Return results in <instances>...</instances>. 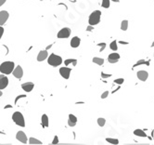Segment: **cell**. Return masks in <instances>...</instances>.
I'll list each match as a JSON object with an SVG mask.
<instances>
[{
  "label": "cell",
  "instance_id": "60d3db41",
  "mask_svg": "<svg viewBox=\"0 0 154 145\" xmlns=\"http://www.w3.org/2000/svg\"><path fill=\"white\" fill-rule=\"evenodd\" d=\"M2 96V91H1V89H0V97Z\"/></svg>",
  "mask_w": 154,
  "mask_h": 145
},
{
  "label": "cell",
  "instance_id": "2e32d148",
  "mask_svg": "<svg viewBox=\"0 0 154 145\" xmlns=\"http://www.w3.org/2000/svg\"><path fill=\"white\" fill-rule=\"evenodd\" d=\"M76 122H77V117L75 115H73L72 114L69 115V120H68V125L70 126H76Z\"/></svg>",
  "mask_w": 154,
  "mask_h": 145
},
{
  "label": "cell",
  "instance_id": "8fae6325",
  "mask_svg": "<svg viewBox=\"0 0 154 145\" xmlns=\"http://www.w3.org/2000/svg\"><path fill=\"white\" fill-rule=\"evenodd\" d=\"M119 60H120V55L116 52L111 53V54L109 55V57H108V62L110 63H116L118 62Z\"/></svg>",
  "mask_w": 154,
  "mask_h": 145
},
{
  "label": "cell",
  "instance_id": "30bf717a",
  "mask_svg": "<svg viewBox=\"0 0 154 145\" xmlns=\"http://www.w3.org/2000/svg\"><path fill=\"white\" fill-rule=\"evenodd\" d=\"M9 85V79L8 77L3 75H0V89H4Z\"/></svg>",
  "mask_w": 154,
  "mask_h": 145
},
{
  "label": "cell",
  "instance_id": "44dd1931",
  "mask_svg": "<svg viewBox=\"0 0 154 145\" xmlns=\"http://www.w3.org/2000/svg\"><path fill=\"white\" fill-rule=\"evenodd\" d=\"M92 62H93L94 63H96V64H97V65H103L104 60H103V59H101V58L95 57V58H93Z\"/></svg>",
  "mask_w": 154,
  "mask_h": 145
},
{
  "label": "cell",
  "instance_id": "3957f363",
  "mask_svg": "<svg viewBox=\"0 0 154 145\" xmlns=\"http://www.w3.org/2000/svg\"><path fill=\"white\" fill-rule=\"evenodd\" d=\"M47 63L53 67H57L59 66L62 63V58L61 56H58L56 54H51L49 55V57L47 59Z\"/></svg>",
  "mask_w": 154,
  "mask_h": 145
},
{
  "label": "cell",
  "instance_id": "d6986e66",
  "mask_svg": "<svg viewBox=\"0 0 154 145\" xmlns=\"http://www.w3.org/2000/svg\"><path fill=\"white\" fill-rule=\"evenodd\" d=\"M128 21L127 20H124L122 21L121 23V30L122 31H126L128 29Z\"/></svg>",
  "mask_w": 154,
  "mask_h": 145
},
{
  "label": "cell",
  "instance_id": "836d02e7",
  "mask_svg": "<svg viewBox=\"0 0 154 145\" xmlns=\"http://www.w3.org/2000/svg\"><path fill=\"white\" fill-rule=\"evenodd\" d=\"M3 34H4V28H3L2 26H0V39H1Z\"/></svg>",
  "mask_w": 154,
  "mask_h": 145
},
{
  "label": "cell",
  "instance_id": "5b68a950",
  "mask_svg": "<svg viewBox=\"0 0 154 145\" xmlns=\"http://www.w3.org/2000/svg\"><path fill=\"white\" fill-rule=\"evenodd\" d=\"M70 35H71V29L68 27H64L62 29L59 30V32L58 33V38H68Z\"/></svg>",
  "mask_w": 154,
  "mask_h": 145
},
{
  "label": "cell",
  "instance_id": "7a4b0ae2",
  "mask_svg": "<svg viewBox=\"0 0 154 145\" xmlns=\"http://www.w3.org/2000/svg\"><path fill=\"white\" fill-rule=\"evenodd\" d=\"M14 66L15 64L13 62H5L0 65V72L4 75H9V73H13Z\"/></svg>",
  "mask_w": 154,
  "mask_h": 145
},
{
  "label": "cell",
  "instance_id": "ba28073f",
  "mask_svg": "<svg viewBox=\"0 0 154 145\" xmlns=\"http://www.w3.org/2000/svg\"><path fill=\"white\" fill-rule=\"evenodd\" d=\"M13 75L15 76L17 79H20V78H22V75H23V71H22V66L18 65L15 69H14V71H13Z\"/></svg>",
  "mask_w": 154,
  "mask_h": 145
},
{
  "label": "cell",
  "instance_id": "74e56055",
  "mask_svg": "<svg viewBox=\"0 0 154 145\" xmlns=\"http://www.w3.org/2000/svg\"><path fill=\"white\" fill-rule=\"evenodd\" d=\"M12 106L11 105H7V106H5V109H7V108H11Z\"/></svg>",
  "mask_w": 154,
  "mask_h": 145
},
{
  "label": "cell",
  "instance_id": "4dcf8cb0",
  "mask_svg": "<svg viewBox=\"0 0 154 145\" xmlns=\"http://www.w3.org/2000/svg\"><path fill=\"white\" fill-rule=\"evenodd\" d=\"M59 143V137L58 136H55L54 137V140H52V144H58Z\"/></svg>",
  "mask_w": 154,
  "mask_h": 145
},
{
  "label": "cell",
  "instance_id": "f1b7e54d",
  "mask_svg": "<svg viewBox=\"0 0 154 145\" xmlns=\"http://www.w3.org/2000/svg\"><path fill=\"white\" fill-rule=\"evenodd\" d=\"M97 46H99V47H100L99 52H101V51L104 50L105 48H106V43H99V44H97Z\"/></svg>",
  "mask_w": 154,
  "mask_h": 145
},
{
  "label": "cell",
  "instance_id": "f35d334b",
  "mask_svg": "<svg viewBox=\"0 0 154 145\" xmlns=\"http://www.w3.org/2000/svg\"><path fill=\"white\" fill-rule=\"evenodd\" d=\"M111 1H113L115 3H119V2H120V0H111Z\"/></svg>",
  "mask_w": 154,
  "mask_h": 145
},
{
  "label": "cell",
  "instance_id": "cb8c5ba5",
  "mask_svg": "<svg viewBox=\"0 0 154 145\" xmlns=\"http://www.w3.org/2000/svg\"><path fill=\"white\" fill-rule=\"evenodd\" d=\"M106 141L107 142H109L111 144H119V140L117 139H113V138H107L106 139Z\"/></svg>",
  "mask_w": 154,
  "mask_h": 145
},
{
  "label": "cell",
  "instance_id": "5bb4252c",
  "mask_svg": "<svg viewBox=\"0 0 154 145\" xmlns=\"http://www.w3.org/2000/svg\"><path fill=\"white\" fill-rule=\"evenodd\" d=\"M80 43H81V39H80V37L73 36L71 40V47L73 48H76L80 46Z\"/></svg>",
  "mask_w": 154,
  "mask_h": 145
},
{
  "label": "cell",
  "instance_id": "d590c367",
  "mask_svg": "<svg viewBox=\"0 0 154 145\" xmlns=\"http://www.w3.org/2000/svg\"><path fill=\"white\" fill-rule=\"evenodd\" d=\"M7 1V0H0V7H1V6H3V5H4L5 4V2Z\"/></svg>",
  "mask_w": 154,
  "mask_h": 145
},
{
  "label": "cell",
  "instance_id": "8992f818",
  "mask_svg": "<svg viewBox=\"0 0 154 145\" xmlns=\"http://www.w3.org/2000/svg\"><path fill=\"white\" fill-rule=\"evenodd\" d=\"M71 72H72V69L69 68V67H61V68L59 69V73H61V75L63 77L64 79H69Z\"/></svg>",
  "mask_w": 154,
  "mask_h": 145
},
{
  "label": "cell",
  "instance_id": "1f68e13d",
  "mask_svg": "<svg viewBox=\"0 0 154 145\" xmlns=\"http://www.w3.org/2000/svg\"><path fill=\"white\" fill-rule=\"evenodd\" d=\"M108 95H109V91H105V92H103L102 95H101V99H106L108 97Z\"/></svg>",
  "mask_w": 154,
  "mask_h": 145
},
{
  "label": "cell",
  "instance_id": "9a60e30c",
  "mask_svg": "<svg viewBox=\"0 0 154 145\" xmlns=\"http://www.w3.org/2000/svg\"><path fill=\"white\" fill-rule=\"evenodd\" d=\"M48 57V53L47 50H41L39 52V54L37 55V61L38 62H43L45 59Z\"/></svg>",
  "mask_w": 154,
  "mask_h": 145
},
{
  "label": "cell",
  "instance_id": "d4e9b609",
  "mask_svg": "<svg viewBox=\"0 0 154 145\" xmlns=\"http://www.w3.org/2000/svg\"><path fill=\"white\" fill-rule=\"evenodd\" d=\"M142 64H147V65H149V62H147V61H145V60H139V61L136 63V64L134 65V68L135 67H138V66H139V65H142Z\"/></svg>",
  "mask_w": 154,
  "mask_h": 145
},
{
  "label": "cell",
  "instance_id": "b9f144b4",
  "mask_svg": "<svg viewBox=\"0 0 154 145\" xmlns=\"http://www.w3.org/2000/svg\"><path fill=\"white\" fill-rule=\"evenodd\" d=\"M151 46H152V47H154V42H153V43H152V45H151Z\"/></svg>",
  "mask_w": 154,
  "mask_h": 145
},
{
  "label": "cell",
  "instance_id": "9c48e42d",
  "mask_svg": "<svg viewBox=\"0 0 154 145\" xmlns=\"http://www.w3.org/2000/svg\"><path fill=\"white\" fill-rule=\"evenodd\" d=\"M16 139L18 140L19 141H20L22 143H27V136L26 134L24 133L23 131H19L17 132V135H16Z\"/></svg>",
  "mask_w": 154,
  "mask_h": 145
},
{
  "label": "cell",
  "instance_id": "6da1fadb",
  "mask_svg": "<svg viewBox=\"0 0 154 145\" xmlns=\"http://www.w3.org/2000/svg\"><path fill=\"white\" fill-rule=\"evenodd\" d=\"M101 19V11L100 10H94L89 15L88 18V23L89 25H93L95 26L97 24H99Z\"/></svg>",
  "mask_w": 154,
  "mask_h": 145
},
{
  "label": "cell",
  "instance_id": "83f0119b",
  "mask_svg": "<svg viewBox=\"0 0 154 145\" xmlns=\"http://www.w3.org/2000/svg\"><path fill=\"white\" fill-rule=\"evenodd\" d=\"M124 78H118V79H115V80H114V83H115V84H118V85L124 84Z\"/></svg>",
  "mask_w": 154,
  "mask_h": 145
},
{
  "label": "cell",
  "instance_id": "277c9868",
  "mask_svg": "<svg viewBox=\"0 0 154 145\" xmlns=\"http://www.w3.org/2000/svg\"><path fill=\"white\" fill-rule=\"evenodd\" d=\"M12 120L16 125H18L20 126H25V121H24V117L22 114L20 112H15L12 115Z\"/></svg>",
  "mask_w": 154,
  "mask_h": 145
},
{
  "label": "cell",
  "instance_id": "484cf974",
  "mask_svg": "<svg viewBox=\"0 0 154 145\" xmlns=\"http://www.w3.org/2000/svg\"><path fill=\"white\" fill-rule=\"evenodd\" d=\"M110 48H111V50H117V48H118V47H117V41L116 40H114V41H113L110 44Z\"/></svg>",
  "mask_w": 154,
  "mask_h": 145
},
{
  "label": "cell",
  "instance_id": "7c38bea8",
  "mask_svg": "<svg viewBox=\"0 0 154 145\" xmlns=\"http://www.w3.org/2000/svg\"><path fill=\"white\" fill-rule=\"evenodd\" d=\"M136 75H138V78L139 80L146 81L147 79H148V77H149V73H148L147 71L142 70V71H138V73H136Z\"/></svg>",
  "mask_w": 154,
  "mask_h": 145
},
{
  "label": "cell",
  "instance_id": "ac0fdd59",
  "mask_svg": "<svg viewBox=\"0 0 154 145\" xmlns=\"http://www.w3.org/2000/svg\"><path fill=\"white\" fill-rule=\"evenodd\" d=\"M72 63L73 66H76V64H77V60H75V59H67V60H65V61H64V64H65L66 66L72 64Z\"/></svg>",
  "mask_w": 154,
  "mask_h": 145
},
{
  "label": "cell",
  "instance_id": "603a6c76",
  "mask_svg": "<svg viewBox=\"0 0 154 145\" xmlns=\"http://www.w3.org/2000/svg\"><path fill=\"white\" fill-rule=\"evenodd\" d=\"M29 144H43V143H42V141H40L39 140L34 139V138H30Z\"/></svg>",
  "mask_w": 154,
  "mask_h": 145
},
{
  "label": "cell",
  "instance_id": "e0dca14e",
  "mask_svg": "<svg viewBox=\"0 0 154 145\" xmlns=\"http://www.w3.org/2000/svg\"><path fill=\"white\" fill-rule=\"evenodd\" d=\"M41 124L43 128H47L49 126V121H48V117L47 115H43L41 117Z\"/></svg>",
  "mask_w": 154,
  "mask_h": 145
},
{
  "label": "cell",
  "instance_id": "4316f807",
  "mask_svg": "<svg viewBox=\"0 0 154 145\" xmlns=\"http://www.w3.org/2000/svg\"><path fill=\"white\" fill-rule=\"evenodd\" d=\"M105 124H106V120H105V118L99 117V119H97V125H99V126H104Z\"/></svg>",
  "mask_w": 154,
  "mask_h": 145
},
{
  "label": "cell",
  "instance_id": "d6a6232c",
  "mask_svg": "<svg viewBox=\"0 0 154 145\" xmlns=\"http://www.w3.org/2000/svg\"><path fill=\"white\" fill-rule=\"evenodd\" d=\"M25 97H26L25 95H20V96H18V97L16 98V100H15V103H17V102H18V101L20 100V98H25Z\"/></svg>",
  "mask_w": 154,
  "mask_h": 145
},
{
  "label": "cell",
  "instance_id": "7402d4cb",
  "mask_svg": "<svg viewBox=\"0 0 154 145\" xmlns=\"http://www.w3.org/2000/svg\"><path fill=\"white\" fill-rule=\"evenodd\" d=\"M111 0H102L101 1V6H102V8L104 9H109L110 6H111Z\"/></svg>",
  "mask_w": 154,
  "mask_h": 145
},
{
  "label": "cell",
  "instance_id": "4fadbf2b",
  "mask_svg": "<svg viewBox=\"0 0 154 145\" xmlns=\"http://www.w3.org/2000/svg\"><path fill=\"white\" fill-rule=\"evenodd\" d=\"M34 87V84L32 82H26L22 85V88L24 91H26V92H31Z\"/></svg>",
  "mask_w": 154,
  "mask_h": 145
},
{
  "label": "cell",
  "instance_id": "8d00e7d4",
  "mask_svg": "<svg viewBox=\"0 0 154 145\" xmlns=\"http://www.w3.org/2000/svg\"><path fill=\"white\" fill-rule=\"evenodd\" d=\"M120 43H121V44H124V45H127V44H128L127 42H124V41H120Z\"/></svg>",
  "mask_w": 154,
  "mask_h": 145
},
{
  "label": "cell",
  "instance_id": "52a82bcc",
  "mask_svg": "<svg viewBox=\"0 0 154 145\" xmlns=\"http://www.w3.org/2000/svg\"><path fill=\"white\" fill-rule=\"evenodd\" d=\"M9 17V14L8 11H6V10H2V11H0V25L5 24V23L8 21Z\"/></svg>",
  "mask_w": 154,
  "mask_h": 145
},
{
  "label": "cell",
  "instance_id": "ab89813d",
  "mask_svg": "<svg viewBox=\"0 0 154 145\" xmlns=\"http://www.w3.org/2000/svg\"><path fill=\"white\" fill-rule=\"evenodd\" d=\"M51 48V45L50 46H47V49H49Z\"/></svg>",
  "mask_w": 154,
  "mask_h": 145
},
{
  "label": "cell",
  "instance_id": "ffe728a7",
  "mask_svg": "<svg viewBox=\"0 0 154 145\" xmlns=\"http://www.w3.org/2000/svg\"><path fill=\"white\" fill-rule=\"evenodd\" d=\"M134 134L136 136H138V137H142V138H144V137H146L147 135H146V133L143 131L142 129H136L135 131H134Z\"/></svg>",
  "mask_w": 154,
  "mask_h": 145
},
{
  "label": "cell",
  "instance_id": "e575fe53",
  "mask_svg": "<svg viewBox=\"0 0 154 145\" xmlns=\"http://www.w3.org/2000/svg\"><path fill=\"white\" fill-rule=\"evenodd\" d=\"M92 30H94V26H93V25H88V26L86 27V31H87V32L92 31Z\"/></svg>",
  "mask_w": 154,
  "mask_h": 145
},
{
  "label": "cell",
  "instance_id": "f546056e",
  "mask_svg": "<svg viewBox=\"0 0 154 145\" xmlns=\"http://www.w3.org/2000/svg\"><path fill=\"white\" fill-rule=\"evenodd\" d=\"M111 76V73H105L103 72H101V77H102V78H109Z\"/></svg>",
  "mask_w": 154,
  "mask_h": 145
}]
</instances>
